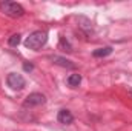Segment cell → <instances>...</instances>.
<instances>
[{
	"mask_svg": "<svg viewBox=\"0 0 132 131\" xmlns=\"http://www.w3.org/2000/svg\"><path fill=\"white\" fill-rule=\"evenodd\" d=\"M0 11L8 16V17H12V19H17V17H22L25 14V9L22 5L15 3V2H0Z\"/></svg>",
	"mask_w": 132,
	"mask_h": 131,
	"instance_id": "obj_2",
	"label": "cell"
},
{
	"mask_svg": "<svg viewBox=\"0 0 132 131\" xmlns=\"http://www.w3.org/2000/svg\"><path fill=\"white\" fill-rule=\"evenodd\" d=\"M51 60H52L55 65H60V66H63V68H69V69H74V68H75V65H74L71 60H68L65 57H60V56H52Z\"/></svg>",
	"mask_w": 132,
	"mask_h": 131,
	"instance_id": "obj_6",
	"label": "cell"
},
{
	"mask_svg": "<svg viewBox=\"0 0 132 131\" xmlns=\"http://www.w3.org/2000/svg\"><path fill=\"white\" fill-rule=\"evenodd\" d=\"M6 83H8V86H9L11 90L20 91V90L25 88L26 80H25V77H23L22 74H19V72H9L8 77H6Z\"/></svg>",
	"mask_w": 132,
	"mask_h": 131,
	"instance_id": "obj_3",
	"label": "cell"
},
{
	"mask_svg": "<svg viewBox=\"0 0 132 131\" xmlns=\"http://www.w3.org/2000/svg\"><path fill=\"white\" fill-rule=\"evenodd\" d=\"M129 93H131V94H132V88H131V91H129Z\"/></svg>",
	"mask_w": 132,
	"mask_h": 131,
	"instance_id": "obj_11",
	"label": "cell"
},
{
	"mask_svg": "<svg viewBox=\"0 0 132 131\" xmlns=\"http://www.w3.org/2000/svg\"><path fill=\"white\" fill-rule=\"evenodd\" d=\"M111 53H112V46H104V48L95 49V51L92 53V56H94V57H106V56H109Z\"/></svg>",
	"mask_w": 132,
	"mask_h": 131,
	"instance_id": "obj_8",
	"label": "cell"
},
{
	"mask_svg": "<svg viewBox=\"0 0 132 131\" xmlns=\"http://www.w3.org/2000/svg\"><path fill=\"white\" fill-rule=\"evenodd\" d=\"M46 103V97L42 94V93H31L28 97L25 99V102H23V105L28 108H31V106H40V105H45Z\"/></svg>",
	"mask_w": 132,
	"mask_h": 131,
	"instance_id": "obj_4",
	"label": "cell"
},
{
	"mask_svg": "<svg viewBox=\"0 0 132 131\" xmlns=\"http://www.w3.org/2000/svg\"><path fill=\"white\" fill-rule=\"evenodd\" d=\"M57 120L63 125H69V123L74 122V116L69 110H60L59 114H57Z\"/></svg>",
	"mask_w": 132,
	"mask_h": 131,
	"instance_id": "obj_5",
	"label": "cell"
},
{
	"mask_svg": "<svg viewBox=\"0 0 132 131\" xmlns=\"http://www.w3.org/2000/svg\"><path fill=\"white\" fill-rule=\"evenodd\" d=\"M32 63H25V65H23V69H25V71H32Z\"/></svg>",
	"mask_w": 132,
	"mask_h": 131,
	"instance_id": "obj_10",
	"label": "cell"
},
{
	"mask_svg": "<svg viewBox=\"0 0 132 131\" xmlns=\"http://www.w3.org/2000/svg\"><path fill=\"white\" fill-rule=\"evenodd\" d=\"M46 42H48V33H46V31H34V33H31L26 37L25 46H26L28 49L38 51Z\"/></svg>",
	"mask_w": 132,
	"mask_h": 131,
	"instance_id": "obj_1",
	"label": "cell"
},
{
	"mask_svg": "<svg viewBox=\"0 0 132 131\" xmlns=\"http://www.w3.org/2000/svg\"><path fill=\"white\" fill-rule=\"evenodd\" d=\"M20 34H14V35H11L9 37V40H8V43L11 45V46H17L19 43H20Z\"/></svg>",
	"mask_w": 132,
	"mask_h": 131,
	"instance_id": "obj_9",
	"label": "cell"
},
{
	"mask_svg": "<svg viewBox=\"0 0 132 131\" xmlns=\"http://www.w3.org/2000/svg\"><path fill=\"white\" fill-rule=\"evenodd\" d=\"M66 83H68L71 88H77V86L81 83V76H80V74H77V72L69 74V76L66 77Z\"/></svg>",
	"mask_w": 132,
	"mask_h": 131,
	"instance_id": "obj_7",
	"label": "cell"
}]
</instances>
